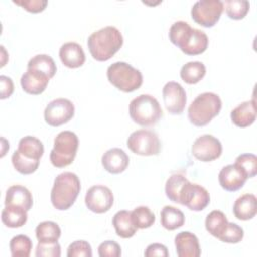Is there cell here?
Masks as SVG:
<instances>
[{
    "label": "cell",
    "instance_id": "6da1fadb",
    "mask_svg": "<svg viewBox=\"0 0 257 257\" xmlns=\"http://www.w3.org/2000/svg\"><path fill=\"white\" fill-rule=\"evenodd\" d=\"M169 38L185 54L198 55L203 53L209 44L207 34L197 28H193L186 21H176L169 30Z\"/></svg>",
    "mask_w": 257,
    "mask_h": 257
},
{
    "label": "cell",
    "instance_id": "7a4b0ae2",
    "mask_svg": "<svg viewBox=\"0 0 257 257\" xmlns=\"http://www.w3.org/2000/svg\"><path fill=\"white\" fill-rule=\"evenodd\" d=\"M123 38L114 26H105L92 32L87 39V46L91 56L97 61L111 58L122 46Z\"/></svg>",
    "mask_w": 257,
    "mask_h": 257
},
{
    "label": "cell",
    "instance_id": "3957f363",
    "mask_svg": "<svg viewBox=\"0 0 257 257\" xmlns=\"http://www.w3.org/2000/svg\"><path fill=\"white\" fill-rule=\"evenodd\" d=\"M80 188V181L76 174L72 172L59 174L54 179L50 193V200L53 207L59 211L69 209L78 197Z\"/></svg>",
    "mask_w": 257,
    "mask_h": 257
},
{
    "label": "cell",
    "instance_id": "277c9868",
    "mask_svg": "<svg viewBox=\"0 0 257 257\" xmlns=\"http://www.w3.org/2000/svg\"><path fill=\"white\" fill-rule=\"evenodd\" d=\"M222 108L220 96L214 92H203L199 94L188 108V117L196 126L208 124L217 116Z\"/></svg>",
    "mask_w": 257,
    "mask_h": 257
},
{
    "label": "cell",
    "instance_id": "5b68a950",
    "mask_svg": "<svg viewBox=\"0 0 257 257\" xmlns=\"http://www.w3.org/2000/svg\"><path fill=\"white\" fill-rule=\"evenodd\" d=\"M131 118L142 126L155 125L163 115L159 101L150 94H141L135 97L128 107Z\"/></svg>",
    "mask_w": 257,
    "mask_h": 257
},
{
    "label": "cell",
    "instance_id": "8992f818",
    "mask_svg": "<svg viewBox=\"0 0 257 257\" xmlns=\"http://www.w3.org/2000/svg\"><path fill=\"white\" fill-rule=\"evenodd\" d=\"M106 76L112 85L124 92L135 91L143 84L141 71L123 61L110 64L107 67Z\"/></svg>",
    "mask_w": 257,
    "mask_h": 257
},
{
    "label": "cell",
    "instance_id": "52a82bcc",
    "mask_svg": "<svg viewBox=\"0 0 257 257\" xmlns=\"http://www.w3.org/2000/svg\"><path fill=\"white\" fill-rule=\"evenodd\" d=\"M78 149V138L71 131H62L54 139L53 149L50 152V162L56 168L70 165Z\"/></svg>",
    "mask_w": 257,
    "mask_h": 257
},
{
    "label": "cell",
    "instance_id": "ba28073f",
    "mask_svg": "<svg viewBox=\"0 0 257 257\" xmlns=\"http://www.w3.org/2000/svg\"><path fill=\"white\" fill-rule=\"evenodd\" d=\"M126 146L136 155L156 156L160 153L161 142L156 133L142 128L130 135Z\"/></svg>",
    "mask_w": 257,
    "mask_h": 257
},
{
    "label": "cell",
    "instance_id": "9c48e42d",
    "mask_svg": "<svg viewBox=\"0 0 257 257\" xmlns=\"http://www.w3.org/2000/svg\"><path fill=\"white\" fill-rule=\"evenodd\" d=\"M223 9L224 3L220 0H200L192 6L191 15L196 23L213 27L219 21Z\"/></svg>",
    "mask_w": 257,
    "mask_h": 257
},
{
    "label": "cell",
    "instance_id": "30bf717a",
    "mask_svg": "<svg viewBox=\"0 0 257 257\" xmlns=\"http://www.w3.org/2000/svg\"><path fill=\"white\" fill-rule=\"evenodd\" d=\"M74 115V105L67 98L51 100L44 109V119L51 126H59L69 121Z\"/></svg>",
    "mask_w": 257,
    "mask_h": 257
},
{
    "label": "cell",
    "instance_id": "8fae6325",
    "mask_svg": "<svg viewBox=\"0 0 257 257\" xmlns=\"http://www.w3.org/2000/svg\"><path fill=\"white\" fill-rule=\"evenodd\" d=\"M85 205L93 213L102 214L107 212L113 205L111 190L103 185L90 187L85 194Z\"/></svg>",
    "mask_w": 257,
    "mask_h": 257
},
{
    "label": "cell",
    "instance_id": "7c38bea8",
    "mask_svg": "<svg viewBox=\"0 0 257 257\" xmlns=\"http://www.w3.org/2000/svg\"><path fill=\"white\" fill-rule=\"evenodd\" d=\"M221 142L212 135H202L192 145L193 156L202 162H211L222 155Z\"/></svg>",
    "mask_w": 257,
    "mask_h": 257
},
{
    "label": "cell",
    "instance_id": "4fadbf2b",
    "mask_svg": "<svg viewBox=\"0 0 257 257\" xmlns=\"http://www.w3.org/2000/svg\"><path fill=\"white\" fill-rule=\"evenodd\" d=\"M210 203L209 192L198 184L188 181L182 191L180 204L188 207L192 211H202Z\"/></svg>",
    "mask_w": 257,
    "mask_h": 257
},
{
    "label": "cell",
    "instance_id": "5bb4252c",
    "mask_svg": "<svg viewBox=\"0 0 257 257\" xmlns=\"http://www.w3.org/2000/svg\"><path fill=\"white\" fill-rule=\"evenodd\" d=\"M163 99L170 113L181 114L187 103V94L180 83L169 81L163 87Z\"/></svg>",
    "mask_w": 257,
    "mask_h": 257
},
{
    "label": "cell",
    "instance_id": "9a60e30c",
    "mask_svg": "<svg viewBox=\"0 0 257 257\" xmlns=\"http://www.w3.org/2000/svg\"><path fill=\"white\" fill-rule=\"evenodd\" d=\"M218 179L221 187L229 192L238 191L247 181L245 174L235 164L223 167L219 173Z\"/></svg>",
    "mask_w": 257,
    "mask_h": 257
},
{
    "label": "cell",
    "instance_id": "2e32d148",
    "mask_svg": "<svg viewBox=\"0 0 257 257\" xmlns=\"http://www.w3.org/2000/svg\"><path fill=\"white\" fill-rule=\"evenodd\" d=\"M175 246L179 257H199L201 248L197 236L189 231H183L175 237Z\"/></svg>",
    "mask_w": 257,
    "mask_h": 257
},
{
    "label": "cell",
    "instance_id": "e0dca14e",
    "mask_svg": "<svg viewBox=\"0 0 257 257\" xmlns=\"http://www.w3.org/2000/svg\"><path fill=\"white\" fill-rule=\"evenodd\" d=\"M128 163V156L119 148L109 149L101 157L103 168L110 174H119L123 172L127 168Z\"/></svg>",
    "mask_w": 257,
    "mask_h": 257
},
{
    "label": "cell",
    "instance_id": "ac0fdd59",
    "mask_svg": "<svg viewBox=\"0 0 257 257\" xmlns=\"http://www.w3.org/2000/svg\"><path fill=\"white\" fill-rule=\"evenodd\" d=\"M61 62L69 68L80 67L85 61V54L82 47L76 42H66L59 49Z\"/></svg>",
    "mask_w": 257,
    "mask_h": 257
},
{
    "label": "cell",
    "instance_id": "d6986e66",
    "mask_svg": "<svg viewBox=\"0 0 257 257\" xmlns=\"http://www.w3.org/2000/svg\"><path fill=\"white\" fill-rule=\"evenodd\" d=\"M49 78L47 76L34 70L27 69L21 76L20 84L25 92L37 95L45 90Z\"/></svg>",
    "mask_w": 257,
    "mask_h": 257
},
{
    "label": "cell",
    "instance_id": "ffe728a7",
    "mask_svg": "<svg viewBox=\"0 0 257 257\" xmlns=\"http://www.w3.org/2000/svg\"><path fill=\"white\" fill-rule=\"evenodd\" d=\"M231 119L233 123L239 127H247L256 119L255 100H248L240 103L231 111Z\"/></svg>",
    "mask_w": 257,
    "mask_h": 257
},
{
    "label": "cell",
    "instance_id": "44dd1931",
    "mask_svg": "<svg viewBox=\"0 0 257 257\" xmlns=\"http://www.w3.org/2000/svg\"><path fill=\"white\" fill-rule=\"evenodd\" d=\"M233 213L238 220L247 221L255 217L257 213V199L253 194H244L239 197L233 206Z\"/></svg>",
    "mask_w": 257,
    "mask_h": 257
},
{
    "label": "cell",
    "instance_id": "7402d4cb",
    "mask_svg": "<svg viewBox=\"0 0 257 257\" xmlns=\"http://www.w3.org/2000/svg\"><path fill=\"white\" fill-rule=\"evenodd\" d=\"M5 205H16L29 211L33 205V198L30 191L21 185H13L6 191Z\"/></svg>",
    "mask_w": 257,
    "mask_h": 257
},
{
    "label": "cell",
    "instance_id": "603a6c76",
    "mask_svg": "<svg viewBox=\"0 0 257 257\" xmlns=\"http://www.w3.org/2000/svg\"><path fill=\"white\" fill-rule=\"evenodd\" d=\"M112 225L116 235L123 239L132 238L138 230L132 220L131 212L126 210H121L114 214L112 218Z\"/></svg>",
    "mask_w": 257,
    "mask_h": 257
},
{
    "label": "cell",
    "instance_id": "cb8c5ba5",
    "mask_svg": "<svg viewBox=\"0 0 257 257\" xmlns=\"http://www.w3.org/2000/svg\"><path fill=\"white\" fill-rule=\"evenodd\" d=\"M2 223L8 228H20L27 222V211L16 205H5L1 213Z\"/></svg>",
    "mask_w": 257,
    "mask_h": 257
},
{
    "label": "cell",
    "instance_id": "d4e9b609",
    "mask_svg": "<svg viewBox=\"0 0 257 257\" xmlns=\"http://www.w3.org/2000/svg\"><path fill=\"white\" fill-rule=\"evenodd\" d=\"M17 151L24 157L39 161L44 153V147L40 140L33 136H26L20 139Z\"/></svg>",
    "mask_w": 257,
    "mask_h": 257
},
{
    "label": "cell",
    "instance_id": "484cf974",
    "mask_svg": "<svg viewBox=\"0 0 257 257\" xmlns=\"http://www.w3.org/2000/svg\"><path fill=\"white\" fill-rule=\"evenodd\" d=\"M27 69L39 72L50 79L56 72V64L51 56L47 54H37L28 61Z\"/></svg>",
    "mask_w": 257,
    "mask_h": 257
},
{
    "label": "cell",
    "instance_id": "4316f807",
    "mask_svg": "<svg viewBox=\"0 0 257 257\" xmlns=\"http://www.w3.org/2000/svg\"><path fill=\"white\" fill-rule=\"evenodd\" d=\"M161 224L169 231L176 230L185 224V215L176 207L165 206L161 211Z\"/></svg>",
    "mask_w": 257,
    "mask_h": 257
},
{
    "label": "cell",
    "instance_id": "83f0119b",
    "mask_svg": "<svg viewBox=\"0 0 257 257\" xmlns=\"http://www.w3.org/2000/svg\"><path fill=\"white\" fill-rule=\"evenodd\" d=\"M206 74V66L201 61H190L184 64L180 71L181 78L188 84L198 83Z\"/></svg>",
    "mask_w": 257,
    "mask_h": 257
},
{
    "label": "cell",
    "instance_id": "f1b7e54d",
    "mask_svg": "<svg viewBox=\"0 0 257 257\" xmlns=\"http://www.w3.org/2000/svg\"><path fill=\"white\" fill-rule=\"evenodd\" d=\"M228 220L226 215L219 210H214L209 213L205 220L206 230L214 237L218 238L224 233L228 225Z\"/></svg>",
    "mask_w": 257,
    "mask_h": 257
},
{
    "label": "cell",
    "instance_id": "f546056e",
    "mask_svg": "<svg viewBox=\"0 0 257 257\" xmlns=\"http://www.w3.org/2000/svg\"><path fill=\"white\" fill-rule=\"evenodd\" d=\"M35 235L40 243H54L60 238L61 230L55 222L44 221L37 225Z\"/></svg>",
    "mask_w": 257,
    "mask_h": 257
},
{
    "label": "cell",
    "instance_id": "4dcf8cb0",
    "mask_svg": "<svg viewBox=\"0 0 257 257\" xmlns=\"http://www.w3.org/2000/svg\"><path fill=\"white\" fill-rule=\"evenodd\" d=\"M189 180L184 175H181V174H174L171 177H169L165 186L166 196L172 202L180 204V197H181L182 191L184 189L185 184Z\"/></svg>",
    "mask_w": 257,
    "mask_h": 257
},
{
    "label": "cell",
    "instance_id": "1f68e13d",
    "mask_svg": "<svg viewBox=\"0 0 257 257\" xmlns=\"http://www.w3.org/2000/svg\"><path fill=\"white\" fill-rule=\"evenodd\" d=\"M132 220L138 229H147L154 225L156 221L155 214L147 206H139L131 212Z\"/></svg>",
    "mask_w": 257,
    "mask_h": 257
},
{
    "label": "cell",
    "instance_id": "d6a6232c",
    "mask_svg": "<svg viewBox=\"0 0 257 257\" xmlns=\"http://www.w3.org/2000/svg\"><path fill=\"white\" fill-rule=\"evenodd\" d=\"M9 248L13 257H28L32 249V241L26 235H16L10 240Z\"/></svg>",
    "mask_w": 257,
    "mask_h": 257
},
{
    "label": "cell",
    "instance_id": "836d02e7",
    "mask_svg": "<svg viewBox=\"0 0 257 257\" xmlns=\"http://www.w3.org/2000/svg\"><path fill=\"white\" fill-rule=\"evenodd\" d=\"M12 165L16 169L17 172L23 175H29L34 173L39 166V161L28 159L22 156L17 150L14 151L11 157Z\"/></svg>",
    "mask_w": 257,
    "mask_h": 257
},
{
    "label": "cell",
    "instance_id": "e575fe53",
    "mask_svg": "<svg viewBox=\"0 0 257 257\" xmlns=\"http://www.w3.org/2000/svg\"><path fill=\"white\" fill-rule=\"evenodd\" d=\"M250 3L247 0H227L225 1V9L227 15L231 19H243L248 13Z\"/></svg>",
    "mask_w": 257,
    "mask_h": 257
},
{
    "label": "cell",
    "instance_id": "d590c367",
    "mask_svg": "<svg viewBox=\"0 0 257 257\" xmlns=\"http://www.w3.org/2000/svg\"><path fill=\"white\" fill-rule=\"evenodd\" d=\"M248 178H253L257 174V157L254 154L239 155L234 163Z\"/></svg>",
    "mask_w": 257,
    "mask_h": 257
},
{
    "label": "cell",
    "instance_id": "8d00e7d4",
    "mask_svg": "<svg viewBox=\"0 0 257 257\" xmlns=\"http://www.w3.org/2000/svg\"><path fill=\"white\" fill-rule=\"evenodd\" d=\"M243 237H244V231L239 225L235 223H228L227 228L225 229L224 233L219 237V240L225 243L236 244L241 242Z\"/></svg>",
    "mask_w": 257,
    "mask_h": 257
},
{
    "label": "cell",
    "instance_id": "74e56055",
    "mask_svg": "<svg viewBox=\"0 0 257 257\" xmlns=\"http://www.w3.org/2000/svg\"><path fill=\"white\" fill-rule=\"evenodd\" d=\"M66 255L68 257H91L92 249L88 242L84 240H77L68 246Z\"/></svg>",
    "mask_w": 257,
    "mask_h": 257
},
{
    "label": "cell",
    "instance_id": "f35d334b",
    "mask_svg": "<svg viewBox=\"0 0 257 257\" xmlns=\"http://www.w3.org/2000/svg\"><path fill=\"white\" fill-rule=\"evenodd\" d=\"M61 255V248L58 242L54 243H40L38 242L35 256L37 257H59Z\"/></svg>",
    "mask_w": 257,
    "mask_h": 257
},
{
    "label": "cell",
    "instance_id": "ab89813d",
    "mask_svg": "<svg viewBox=\"0 0 257 257\" xmlns=\"http://www.w3.org/2000/svg\"><path fill=\"white\" fill-rule=\"evenodd\" d=\"M98 255L100 257H119L121 248L116 242L107 240L98 246Z\"/></svg>",
    "mask_w": 257,
    "mask_h": 257
},
{
    "label": "cell",
    "instance_id": "60d3db41",
    "mask_svg": "<svg viewBox=\"0 0 257 257\" xmlns=\"http://www.w3.org/2000/svg\"><path fill=\"white\" fill-rule=\"evenodd\" d=\"M13 3L23 7L25 10L32 13H38L43 11L47 5L46 0H14Z\"/></svg>",
    "mask_w": 257,
    "mask_h": 257
},
{
    "label": "cell",
    "instance_id": "b9f144b4",
    "mask_svg": "<svg viewBox=\"0 0 257 257\" xmlns=\"http://www.w3.org/2000/svg\"><path fill=\"white\" fill-rule=\"evenodd\" d=\"M146 257H154V256H161V257H168L169 252L165 245L160 243H153L150 244L146 251H145Z\"/></svg>",
    "mask_w": 257,
    "mask_h": 257
},
{
    "label": "cell",
    "instance_id": "7bdbcfd3",
    "mask_svg": "<svg viewBox=\"0 0 257 257\" xmlns=\"http://www.w3.org/2000/svg\"><path fill=\"white\" fill-rule=\"evenodd\" d=\"M0 83H1V99H5L9 97L14 91V84L10 77L6 75L0 76Z\"/></svg>",
    "mask_w": 257,
    "mask_h": 257
}]
</instances>
